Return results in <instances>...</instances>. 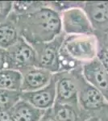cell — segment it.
<instances>
[{
	"label": "cell",
	"mask_w": 108,
	"mask_h": 121,
	"mask_svg": "<svg viewBox=\"0 0 108 121\" xmlns=\"http://www.w3.org/2000/svg\"><path fill=\"white\" fill-rule=\"evenodd\" d=\"M7 69L18 70L20 73L28 68L37 66L34 48L22 37L7 49Z\"/></svg>",
	"instance_id": "obj_5"
},
{
	"label": "cell",
	"mask_w": 108,
	"mask_h": 121,
	"mask_svg": "<svg viewBox=\"0 0 108 121\" xmlns=\"http://www.w3.org/2000/svg\"><path fill=\"white\" fill-rule=\"evenodd\" d=\"M94 34L97 38L99 48L108 51V29L104 31H95Z\"/></svg>",
	"instance_id": "obj_20"
},
{
	"label": "cell",
	"mask_w": 108,
	"mask_h": 121,
	"mask_svg": "<svg viewBox=\"0 0 108 121\" xmlns=\"http://www.w3.org/2000/svg\"><path fill=\"white\" fill-rule=\"evenodd\" d=\"M20 37L15 16L11 13L8 18L0 23V48L8 49Z\"/></svg>",
	"instance_id": "obj_12"
},
{
	"label": "cell",
	"mask_w": 108,
	"mask_h": 121,
	"mask_svg": "<svg viewBox=\"0 0 108 121\" xmlns=\"http://www.w3.org/2000/svg\"><path fill=\"white\" fill-rule=\"evenodd\" d=\"M10 112L15 121H40L45 111L40 110L20 99Z\"/></svg>",
	"instance_id": "obj_13"
},
{
	"label": "cell",
	"mask_w": 108,
	"mask_h": 121,
	"mask_svg": "<svg viewBox=\"0 0 108 121\" xmlns=\"http://www.w3.org/2000/svg\"><path fill=\"white\" fill-rule=\"evenodd\" d=\"M4 69H7V50L0 48V71Z\"/></svg>",
	"instance_id": "obj_23"
},
{
	"label": "cell",
	"mask_w": 108,
	"mask_h": 121,
	"mask_svg": "<svg viewBox=\"0 0 108 121\" xmlns=\"http://www.w3.org/2000/svg\"><path fill=\"white\" fill-rule=\"evenodd\" d=\"M65 35L63 32L52 40L32 45L36 54L37 66L49 70L52 73L59 72V54Z\"/></svg>",
	"instance_id": "obj_6"
},
{
	"label": "cell",
	"mask_w": 108,
	"mask_h": 121,
	"mask_svg": "<svg viewBox=\"0 0 108 121\" xmlns=\"http://www.w3.org/2000/svg\"><path fill=\"white\" fill-rule=\"evenodd\" d=\"M78 69L54 73L56 82V103L59 104L78 105Z\"/></svg>",
	"instance_id": "obj_4"
},
{
	"label": "cell",
	"mask_w": 108,
	"mask_h": 121,
	"mask_svg": "<svg viewBox=\"0 0 108 121\" xmlns=\"http://www.w3.org/2000/svg\"><path fill=\"white\" fill-rule=\"evenodd\" d=\"M62 32L70 35H94L95 30L83 8L77 7L60 14Z\"/></svg>",
	"instance_id": "obj_7"
},
{
	"label": "cell",
	"mask_w": 108,
	"mask_h": 121,
	"mask_svg": "<svg viewBox=\"0 0 108 121\" xmlns=\"http://www.w3.org/2000/svg\"><path fill=\"white\" fill-rule=\"evenodd\" d=\"M82 73L88 83L104 96L108 103V72L98 58L82 65Z\"/></svg>",
	"instance_id": "obj_8"
},
{
	"label": "cell",
	"mask_w": 108,
	"mask_h": 121,
	"mask_svg": "<svg viewBox=\"0 0 108 121\" xmlns=\"http://www.w3.org/2000/svg\"><path fill=\"white\" fill-rule=\"evenodd\" d=\"M99 44L94 35L65 36L59 54V72L72 71L97 58Z\"/></svg>",
	"instance_id": "obj_2"
},
{
	"label": "cell",
	"mask_w": 108,
	"mask_h": 121,
	"mask_svg": "<svg viewBox=\"0 0 108 121\" xmlns=\"http://www.w3.org/2000/svg\"><path fill=\"white\" fill-rule=\"evenodd\" d=\"M83 10L95 31L108 29V1H86Z\"/></svg>",
	"instance_id": "obj_11"
},
{
	"label": "cell",
	"mask_w": 108,
	"mask_h": 121,
	"mask_svg": "<svg viewBox=\"0 0 108 121\" xmlns=\"http://www.w3.org/2000/svg\"><path fill=\"white\" fill-rule=\"evenodd\" d=\"M52 110L57 121H85L91 117L82 112L79 106L55 103Z\"/></svg>",
	"instance_id": "obj_14"
},
{
	"label": "cell",
	"mask_w": 108,
	"mask_h": 121,
	"mask_svg": "<svg viewBox=\"0 0 108 121\" xmlns=\"http://www.w3.org/2000/svg\"><path fill=\"white\" fill-rule=\"evenodd\" d=\"M22 86L21 92H31L48 86L52 81L53 74L49 70L33 66L21 72Z\"/></svg>",
	"instance_id": "obj_10"
},
{
	"label": "cell",
	"mask_w": 108,
	"mask_h": 121,
	"mask_svg": "<svg viewBox=\"0 0 108 121\" xmlns=\"http://www.w3.org/2000/svg\"><path fill=\"white\" fill-rule=\"evenodd\" d=\"M85 121H108V120L100 116H91Z\"/></svg>",
	"instance_id": "obj_25"
},
{
	"label": "cell",
	"mask_w": 108,
	"mask_h": 121,
	"mask_svg": "<svg viewBox=\"0 0 108 121\" xmlns=\"http://www.w3.org/2000/svg\"><path fill=\"white\" fill-rule=\"evenodd\" d=\"M85 2H62V1H55V2H48V6L52 10L56 11L59 14L65 11L72 9V8H83Z\"/></svg>",
	"instance_id": "obj_18"
},
{
	"label": "cell",
	"mask_w": 108,
	"mask_h": 121,
	"mask_svg": "<svg viewBox=\"0 0 108 121\" xmlns=\"http://www.w3.org/2000/svg\"><path fill=\"white\" fill-rule=\"evenodd\" d=\"M46 5V2L40 1H14L12 3V11L15 15L29 14Z\"/></svg>",
	"instance_id": "obj_16"
},
{
	"label": "cell",
	"mask_w": 108,
	"mask_h": 121,
	"mask_svg": "<svg viewBox=\"0 0 108 121\" xmlns=\"http://www.w3.org/2000/svg\"><path fill=\"white\" fill-rule=\"evenodd\" d=\"M22 86V73L18 70L4 69L0 71V89L20 91Z\"/></svg>",
	"instance_id": "obj_15"
},
{
	"label": "cell",
	"mask_w": 108,
	"mask_h": 121,
	"mask_svg": "<svg viewBox=\"0 0 108 121\" xmlns=\"http://www.w3.org/2000/svg\"><path fill=\"white\" fill-rule=\"evenodd\" d=\"M97 58L100 60L102 65L103 67L107 69L108 72V51L105 49H102V48H99V52H98Z\"/></svg>",
	"instance_id": "obj_21"
},
{
	"label": "cell",
	"mask_w": 108,
	"mask_h": 121,
	"mask_svg": "<svg viewBox=\"0 0 108 121\" xmlns=\"http://www.w3.org/2000/svg\"><path fill=\"white\" fill-rule=\"evenodd\" d=\"M78 82V105L90 116H100L108 120V103L101 93L83 78L82 67L77 71Z\"/></svg>",
	"instance_id": "obj_3"
},
{
	"label": "cell",
	"mask_w": 108,
	"mask_h": 121,
	"mask_svg": "<svg viewBox=\"0 0 108 121\" xmlns=\"http://www.w3.org/2000/svg\"><path fill=\"white\" fill-rule=\"evenodd\" d=\"M40 121H57L56 116H55V115H54L52 108H50V109H48V110L45 111L42 118L40 119Z\"/></svg>",
	"instance_id": "obj_22"
},
{
	"label": "cell",
	"mask_w": 108,
	"mask_h": 121,
	"mask_svg": "<svg viewBox=\"0 0 108 121\" xmlns=\"http://www.w3.org/2000/svg\"><path fill=\"white\" fill-rule=\"evenodd\" d=\"M12 3L11 1H0V23L6 20L11 15Z\"/></svg>",
	"instance_id": "obj_19"
},
{
	"label": "cell",
	"mask_w": 108,
	"mask_h": 121,
	"mask_svg": "<svg viewBox=\"0 0 108 121\" xmlns=\"http://www.w3.org/2000/svg\"><path fill=\"white\" fill-rule=\"evenodd\" d=\"M0 121H15L10 111H0Z\"/></svg>",
	"instance_id": "obj_24"
},
{
	"label": "cell",
	"mask_w": 108,
	"mask_h": 121,
	"mask_svg": "<svg viewBox=\"0 0 108 121\" xmlns=\"http://www.w3.org/2000/svg\"><path fill=\"white\" fill-rule=\"evenodd\" d=\"M20 91L0 89V111H10L20 99Z\"/></svg>",
	"instance_id": "obj_17"
},
{
	"label": "cell",
	"mask_w": 108,
	"mask_h": 121,
	"mask_svg": "<svg viewBox=\"0 0 108 121\" xmlns=\"http://www.w3.org/2000/svg\"><path fill=\"white\" fill-rule=\"evenodd\" d=\"M20 99L42 111L52 108L56 103V82L54 74L48 86L31 92H21Z\"/></svg>",
	"instance_id": "obj_9"
},
{
	"label": "cell",
	"mask_w": 108,
	"mask_h": 121,
	"mask_svg": "<svg viewBox=\"0 0 108 121\" xmlns=\"http://www.w3.org/2000/svg\"><path fill=\"white\" fill-rule=\"evenodd\" d=\"M12 15L20 36L32 45L51 41L62 33L60 15L48 7V2L44 7L29 14Z\"/></svg>",
	"instance_id": "obj_1"
}]
</instances>
